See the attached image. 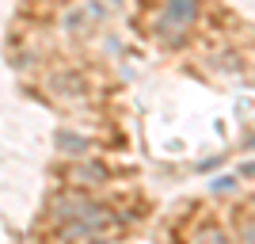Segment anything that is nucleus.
<instances>
[{
  "label": "nucleus",
  "instance_id": "nucleus-1",
  "mask_svg": "<svg viewBox=\"0 0 255 244\" xmlns=\"http://www.w3.org/2000/svg\"><path fill=\"white\" fill-rule=\"evenodd\" d=\"M194 11H198V8H194V0H171V15H179L183 23L194 19Z\"/></svg>",
  "mask_w": 255,
  "mask_h": 244
}]
</instances>
